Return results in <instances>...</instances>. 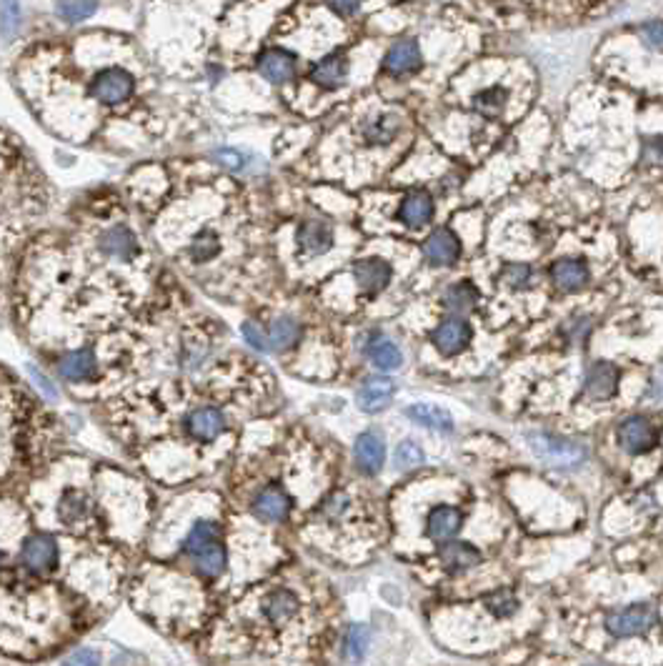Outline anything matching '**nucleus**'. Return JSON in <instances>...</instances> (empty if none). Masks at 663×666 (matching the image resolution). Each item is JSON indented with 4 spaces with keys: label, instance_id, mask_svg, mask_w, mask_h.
<instances>
[{
    "label": "nucleus",
    "instance_id": "72a5a7b5",
    "mask_svg": "<svg viewBox=\"0 0 663 666\" xmlns=\"http://www.w3.org/2000/svg\"><path fill=\"white\" fill-rule=\"evenodd\" d=\"M221 529H218V524H213V521H198V524L193 526V531L188 534V539H186V554L188 556H196L201 549H206L208 544H213V541H218L221 539V534H218Z\"/></svg>",
    "mask_w": 663,
    "mask_h": 666
},
{
    "label": "nucleus",
    "instance_id": "a19ab883",
    "mask_svg": "<svg viewBox=\"0 0 663 666\" xmlns=\"http://www.w3.org/2000/svg\"><path fill=\"white\" fill-rule=\"evenodd\" d=\"M528 281H531V266H526V263H511V266L503 268V283L516 288V291L523 288Z\"/></svg>",
    "mask_w": 663,
    "mask_h": 666
},
{
    "label": "nucleus",
    "instance_id": "20e7f679",
    "mask_svg": "<svg viewBox=\"0 0 663 666\" xmlns=\"http://www.w3.org/2000/svg\"><path fill=\"white\" fill-rule=\"evenodd\" d=\"M473 338V331H471V323L461 318V316H448V318H443L431 333V341L433 346L441 351L443 356H456L466 351V346L471 344Z\"/></svg>",
    "mask_w": 663,
    "mask_h": 666
},
{
    "label": "nucleus",
    "instance_id": "f03ea898",
    "mask_svg": "<svg viewBox=\"0 0 663 666\" xmlns=\"http://www.w3.org/2000/svg\"><path fill=\"white\" fill-rule=\"evenodd\" d=\"M653 621H656V614H653L651 606L631 604L606 616V629L613 636H638L646 634L653 626Z\"/></svg>",
    "mask_w": 663,
    "mask_h": 666
},
{
    "label": "nucleus",
    "instance_id": "393cba45",
    "mask_svg": "<svg viewBox=\"0 0 663 666\" xmlns=\"http://www.w3.org/2000/svg\"><path fill=\"white\" fill-rule=\"evenodd\" d=\"M441 564L453 571V574H461V571H468L473 566L481 564V554L478 549L471 544H463V541H453V544H443L441 551Z\"/></svg>",
    "mask_w": 663,
    "mask_h": 666
},
{
    "label": "nucleus",
    "instance_id": "4c0bfd02",
    "mask_svg": "<svg viewBox=\"0 0 663 666\" xmlns=\"http://www.w3.org/2000/svg\"><path fill=\"white\" fill-rule=\"evenodd\" d=\"M393 461H396V469H416V466H421L426 461V454H423V449L416 441H401L398 449H396V456H393Z\"/></svg>",
    "mask_w": 663,
    "mask_h": 666
},
{
    "label": "nucleus",
    "instance_id": "f8f14e48",
    "mask_svg": "<svg viewBox=\"0 0 663 666\" xmlns=\"http://www.w3.org/2000/svg\"><path fill=\"white\" fill-rule=\"evenodd\" d=\"M423 253H426V258L433 266H451L461 256V241H458V236L451 228H438V231H433L428 236V241L423 246Z\"/></svg>",
    "mask_w": 663,
    "mask_h": 666
},
{
    "label": "nucleus",
    "instance_id": "9d476101",
    "mask_svg": "<svg viewBox=\"0 0 663 666\" xmlns=\"http://www.w3.org/2000/svg\"><path fill=\"white\" fill-rule=\"evenodd\" d=\"M393 396H396V384L388 376H371L366 384L358 388L356 401L366 414H378L386 406H391Z\"/></svg>",
    "mask_w": 663,
    "mask_h": 666
},
{
    "label": "nucleus",
    "instance_id": "1a4fd4ad",
    "mask_svg": "<svg viewBox=\"0 0 663 666\" xmlns=\"http://www.w3.org/2000/svg\"><path fill=\"white\" fill-rule=\"evenodd\" d=\"M21 561L31 571H51L58 561V541L51 534H33L23 544Z\"/></svg>",
    "mask_w": 663,
    "mask_h": 666
},
{
    "label": "nucleus",
    "instance_id": "c9c22d12",
    "mask_svg": "<svg viewBox=\"0 0 663 666\" xmlns=\"http://www.w3.org/2000/svg\"><path fill=\"white\" fill-rule=\"evenodd\" d=\"M368 641H371V631L363 624H353L343 639V654L348 659H361L368 649Z\"/></svg>",
    "mask_w": 663,
    "mask_h": 666
},
{
    "label": "nucleus",
    "instance_id": "0eeeda50",
    "mask_svg": "<svg viewBox=\"0 0 663 666\" xmlns=\"http://www.w3.org/2000/svg\"><path fill=\"white\" fill-rule=\"evenodd\" d=\"M528 444L533 446V451L546 459V461H558L563 466H571L583 461V451L581 446L573 444V441H563V439H553V436L546 434H531L528 436Z\"/></svg>",
    "mask_w": 663,
    "mask_h": 666
},
{
    "label": "nucleus",
    "instance_id": "a211bd4d",
    "mask_svg": "<svg viewBox=\"0 0 663 666\" xmlns=\"http://www.w3.org/2000/svg\"><path fill=\"white\" fill-rule=\"evenodd\" d=\"M186 429L191 431V436H196L198 441H213L226 431V416L218 409H196L188 414L186 419Z\"/></svg>",
    "mask_w": 663,
    "mask_h": 666
},
{
    "label": "nucleus",
    "instance_id": "7ed1b4c3",
    "mask_svg": "<svg viewBox=\"0 0 663 666\" xmlns=\"http://www.w3.org/2000/svg\"><path fill=\"white\" fill-rule=\"evenodd\" d=\"M618 444L623 451L633 456L648 454L653 451V446L658 444V431L646 416H628L618 426Z\"/></svg>",
    "mask_w": 663,
    "mask_h": 666
},
{
    "label": "nucleus",
    "instance_id": "dca6fc26",
    "mask_svg": "<svg viewBox=\"0 0 663 666\" xmlns=\"http://www.w3.org/2000/svg\"><path fill=\"white\" fill-rule=\"evenodd\" d=\"M356 464L363 474H378L386 464V441L376 431H366L356 439Z\"/></svg>",
    "mask_w": 663,
    "mask_h": 666
},
{
    "label": "nucleus",
    "instance_id": "5701e85b",
    "mask_svg": "<svg viewBox=\"0 0 663 666\" xmlns=\"http://www.w3.org/2000/svg\"><path fill=\"white\" fill-rule=\"evenodd\" d=\"M103 253H108L113 258H118V261H128L136 256L138 251V238H136V233L131 228H126V226H116L111 231H105L101 236V241H98Z\"/></svg>",
    "mask_w": 663,
    "mask_h": 666
},
{
    "label": "nucleus",
    "instance_id": "f704fd0d",
    "mask_svg": "<svg viewBox=\"0 0 663 666\" xmlns=\"http://www.w3.org/2000/svg\"><path fill=\"white\" fill-rule=\"evenodd\" d=\"M98 11V0H61L58 15L68 23H81Z\"/></svg>",
    "mask_w": 663,
    "mask_h": 666
},
{
    "label": "nucleus",
    "instance_id": "39448f33",
    "mask_svg": "<svg viewBox=\"0 0 663 666\" xmlns=\"http://www.w3.org/2000/svg\"><path fill=\"white\" fill-rule=\"evenodd\" d=\"M258 73L268 83L283 86V83H291L298 73V58L288 53L286 48H268L258 56Z\"/></svg>",
    "mask_w": 663,
    "mask_h": 666
},
{
    "label": "nucleus",
    "instance_id": "58836bf2",
    "mask_svg": "<svg viewBox=\"0 0 663 666\" xmlns=\"http://www.w3.org/2000/svg\"><path fill=\"white\" fill-rule=\"evenodd\" d=\"M486 609L491 611L493 616H498V619H503V616H511L516 609H518V599L511 594V591H506V589H501V591H493V594L486 596Z\"/></svg>",
    "mask_w": 663,
    "mask_h": 666
},
{
    "label": "nucleus",
    "instance_id": "cd10ccee",
    "mask_svg": "<svg viewBox=\"0 0 663 666\" xmlns=\"http://www.w3.org/2000/svg\"><path fill=\"white\" fill-rule=\"evenodd\" d=\"M298 336H301V326H298L296 318H291V316L276 318V321L271 323V328H268L271 351H286V348H291V346L298 341Z\"/></svg>",
    "mask_w": 663,
    "mask_h": 666
},
{
    "label": "nucleus",
    "instance_id": "423d86ee",
    "mask_svg": "<svg viewBox=\"0 0 663 666\" xmlns=\"http://www.w3.org/2000/svg\"><path fill=\"white\" fill-rule=\"evenodd\" d=\"M291 496L281 486H266L261 494L253 499L251 511L266 524H281L291 514Z\"/></svg>",
    "mask_w": 663,
    "mask_h": 666
},
{
    "label": "nucleus",
    "instance_id": "09e8293b",
    "mask_svg": "<svg viewBox=\"0 0 663 666\" xmlns=\"http://www.w3.org/2000/svg\"><path fill=\"white\" fill-rule=\"evenodd\" d=\"M33 378H35V384H41L43 388H45V396H51V399H53V396H55V391H53V386L48 384V381H45V378H43V376L38 374V371H33Z\"/></svg>",
    "mask_w": 663,
    "mask_h": 666
},
{
    "label": "nucleus",
    "instance_id": "c03bdc74",
    "mask_svg": "<svg viewBox=\"0 0 663 666\" xmlns=\"http://www.w3.org/2000/svg\"><path fill=\"white\" fill-rule=\"evenodd\" d=\"M326 3H328V8H331L336 15H341V18H353L356 13L361 11L366 0H326Z\"/></svg>",
    "mask_w": 663,
    "mask_h": 666
},
{
    "label": "nucleus",
    "instance_id": "bb28decb",
    "mask_svg": "<svg viewBox=\"0 0 663 666\" xmlns=\"http://www.w3.org/2000/svg\"><path fill=\"white\" fill-rule=\"evenodd\" d=\"M368 358L381 371H393V368H398L403 364V356L398 351V346L393 344L391 338L381 336V333L371 338V344H368Z\"/></svg>",
    "mask_w": 663,
    "mask_h": 666
},
{
    "label": "nucleus",
    "instance_id": "6ab92c4d",
    "mask_svg": "<svg viewBox=\"0 0 663 666\" xmlns=\"http://www.w3.org/2000/svg\"><path fill=\"white\" fill-rule=\"evenodd\" d=\"M433 198L428 191H413L403 198L401 208H398V218L403 226L408 228H423L426 223L433 221Z\"/></svg>",
    "mask_w": 663,
    "mask_h": 666
},
{
    "label": "nucleus",
    "instance_id": "49530a36",
    "mask_svg": "<svg viewBox=\"0 0 663 666\" xmlns=\"http://www.w3.org/2000/svg\"><path fill=\"white\" fill-rule=\"evenodd\" d=\"M216 158H218L223 166L233 168V171H236V168H241V166H243V156L238 151H221L218 156H216Z\"/></svg>",
    "mask_w": 663,
    "mask_h": 666
},
{
    "label": "nucleus",
    "instance_id": "79ce46f5",
    "mask_svg": "<svg viewBox=\"0 0 663 666\" xmlns=\"http://www.w3.org/2000/svg\"><path fill=\"white\" fill-rule=\"evenodd\" d=\"M243 338L253 346L256 351H271V341H268V331H263L258 323L246 321L243 323Z\"/></svg>",
    "mask_w": 663,
    "mask_h": 666
},
{
    "label": "nucleus",
    "instance_id": "ddd939ff",
    "mask_svg": "<svg viewBox=\"0 0 663 666\" xmlns=\"http://www.w3.org/2000/svg\"><path fill=\"white\" fill-rule=\"evenodd\" d=\"M616 388H618V368L613 364H606V361L593 364L586 381H583V394L588 399H596V401L613 399Z\"/></svg>",
    "mask_w": 663,
    "mask_h": 666
},
{
    "label": "nucleus",
    "instance_id": "8fccbe9b",
    "mask_svg": "<svg viewBox=\"0 0 663 666\" xmlns=\"http://www.w3.org/2000/svg\"><path fill=\"white\" fill-rule=\"evenodd\" d=\"M3 561H5V556H3V554H0V566H3Z\"/></svg>",
    "mask_w": 663,
    "mask_h": 666
},
{
    "label": "nucleus",
    "instance_id": "9b49d317",
    "mask_svg": "<svg viewBox=\"0 0 663 666\" xmlns=\"http://www.w3.org/2000/svg\"><path fill=\"white\" fill-rule=\"evenodd\" d=\"M348 71H351L348 58L343 53H331V56H326L323 61L313 66L311 81L323 91H336V88H341L343 83L348 81Z\"/></svg>",
    "mask_w": 663,
    "mask_h": 666
},
{
    "label": "nucleus",
    "instance_id": "6e6552de",
    "mask_svg": "<svg viewBox=\"0 0 663 666\" xmlns=\"http://www.w3.org/2000/svg\"><path fill=\"white\" fill-rule=\"evenodd\" d=\"M423 66V53L421 45L413 41V38H403V41H396L386 53L383 58V68L386 73L391 76H411Z\"/></svg>",
    "mask_w": 663,
    "mask_h": 666
},
{
    "label": "nucleus",
    "instance_id": "a18cd8bd",
    "mask_svg": "<svg viewBox=\"0 0 663 666\" xmlns=\"http://www.w3.org/2000/svg\"><path fill=\"white\" fill-rule=\"evenodd\" d=\"M348 509V496L346 494H333L326 506H323V514L326 516H341Z\"/></svg>",
    "mask_w": 663,
    "mask_h": 666
},
{
    "label": "nucleus",
    "instance_id": "aec40b11",
    "mask_svg": "<svg viewBox=\"0 0 663 666\" xmlns=\"http://www.w3.org/2000/svg\"><path fill=\"white\" fill-rule=\"evenodd\" d=\"M95 354L88 351V348H81V351H71L65 354L58 361V374L65 378V381H73V384H83V381H91L95 376Z\"/></svg>",
    "mask_w": 663,
    "mask_h": 666
},
{
    "label": "nucleus",
    "instance_id": "f257e3e1",
    "mask_svg": "<svg viewBox=\"0 0 663 666\" xmlns=\"http://www.w3.org/2000/svg\"><path fill=\"white\" fill-rule=\"evenodd\" d=\"M136 91V78L126 68H105L91 81V96L103 106L126 103Z\"/></svg>",
    "mask_w": 663,
    "mask_h": 666
},
{
    "label": "nucleus",
    "instance_id": "37998d69",
    "mask_svg": "<svg viewBox=\"0 0 663 666\" xmlns=\"http://www.w3.org/2000/svg\"><path fill=\"white\" fill-rule=\"evenodd\" d=\"M643 161L651 166H663V136H651L643 141Z\"/></svg>",
    "mask_w": 663,
    "mask_h": 666
},
{
    "label": "nucleus",
    "instance_id": "f3484780",
    "mask_svg": "<svg viewBox=\"0 0 663 666\" xmlns=\"http://www.w3.org/2000/svg\"><path fill=\"white\" fill-rule=\"evenodd\" d=\"M461 526H463L461 509L441 504L436 506L431 514H428L426 531H428V536H431L433 541H451L453 536L461 531Z\"/></svg>",
    "mask_w": 663,
    "mask_h": 666
},
{
    "label": "nucleus",
    "instance_id": "7c9ffc66",
    "mask_svg": "<svg viewBox=\"0 0 663 666\" xmlns=\"http://www.w3.org/2000/svg\"><path fill=\"white\" fill-rule=\"evenodd\" d=\"M91 511L88 499L81 491H65L58 501V516H61L63 524H78Z\"/></svg>",
    "mask_w": 663,
    "mask_h": 666
},
{
    "label": "nucleus",
    "instance_id": "c85d7f7f",
    "mask_svg": "<svg viewBox=\"0 0 663 666\" xmlns=\"http://www.w3.org/2000/svg\"><path fill=\"white\" fill-rule=\"evenodd\" d=\"M506 103H508V91L503 86H493L473 96V108L486 118H498L506 111Z\"/></svg>",
    "mask_w": 663,
    "mask_h": 666
},
{
    "label": "nucleus",
    "instance_id": "2f4dec72",
    "mask_svg": "<svg viewBox=\"0 0 663 666\" xmlns=\"http://www.w3.org/2000/svg\"><path fill=\"white\" fill-rule=\"evenodd\" d=\"M193 559H196V566H198L206 576H218L223 569H226V561H228L221 539L213 541V544H208L206 549H201Z\"/></svg>",
    "mask_w": 663,
    "mask_h": 666
},
{
    "label": "nucleus",
    "instance_id": "4468645a",
    "mask_svg": "<svg viewBox=\"0 0 663 666\" xmlns=\"http://www.w3.org/2000/svg\"><path fill=\"white\" fill-rule=\"evenodd\" d=\"M353 276H356V283L358 288L366 293H378L383 291L388 283H391V263H386L383 258H363L353 266Z\"/></svg>",
    "mask_w": 663,
    "mask_h": 666
},
{
    "label": "nucleus",
    "instance_id": "412c9836",
    "mask_svg": "<svg viewBox=\"0 0 663 666\" xmlns=\"http://www.w3.org/2000/svg\"><path fill=\"white\" fill-rule=\"evenodd\" d=\"M551 278L561 291H581L588 283V263L583 258H561L553 263Z\"/></svg>",
    "mask_w": 663,
    "mask_h": 666
},
{
    "label": "nucleus",
    "instance_id": "c756f323",
    "mask_svg": "<svg viewBox=\"0 0 663 666\" xmlns=\"http://www.w3.org/2000/svg\"><path fill=\"white\" fill-rule=\"evenodd\" d=\"M478 303V291H476V286L471 281H458L453 283L451 288L446 291L443 296V306L448 308V311H471L473 306Z\"/></svg>",
    "mask_w": 663,
    "mask_h": 666
},
{
    "label": "nucleus",
    "instance_id": "2eb2a0df",
    "mask_svg": "<svg viewBox=\"0 0 663 666\" xmlns=\"http://www.w3.org/2000/svg\"><path fill=\"white\" fill-rule=\"evenodd\" d=\"M296 241L306 256H323L326 251H331L333 246V228L323 221H303L296 233Z\"/></svg>",
    "mask_w": 663,
    "mask_h": 666
},
{
    "label": "nucleus",
    "instance_id": "e433bc0d",
    "mask_svg": "<svg viewBox=\"0 0 663 666\" xmlns=\"http://www.w3.org/2000/svg\"><path fill=\"white\" fill-rule=\"evenodd\" d=\"M21 28V3L18 0H0V33L13 38Z\"/></svg>",
    "mask_w": 663,
    "mask_h": 666
},
{
    "label": "nucleus",
    "instance_id": "a878e982",
    "mask_svg": "<svg viewBox=\"0 0 663 666\" xmlns=\"http://www.w3.org/2000/svg\"><path fill=\"white\" fill-rule=\"evenodd\" d=\"M398 131H401V118L393 113H383V116L363 126V138L371 146H386L398 136Z\"/></svg>",
    "mask_w": 663,
    "mask_h": 666
},
{
    "label": "nucleus",
    "instance_id": "b1692460",
    "mask_svg": "<svg viewBox=\"0 0 663 666\" xmlns=\"http://www.w3.org/2000/svg\"><path fill=\"white\" fill-rule=\"evenodd\" d=\"M406 416L411 419L413 424L423 426V429H431V431H438V434H453L451 414L441 406L413 404L406 409Z\"/></svg>",
    "mask_w": 663,
    "mask_h": 666
},
{
    "label": "nucleus",
    "instance_id": "ea45409f",
    "mask_svg": "<svg viewBox=\"0 0 663 666\" xmlns=\"http://www.w3.org/2000/svg\"><path fill=\"white\" fill-rule=\"evenodd\" d=\"M641 41L646 43V48H651L656 53H663V21H648L638 28Z\"/></svg>",
    "mask_w": 663,
    "mask_h": 666
},
{
    "label": "nucleus",
    "instance_id": "473e14b6",
    "mask_svg": "<svg viewBox=\"0 0 663 666\" xmlns=\"http://www.w3.org/2000/svg\"><path fill=\"white\" fill-rule=\"evenodd\" d=\"M221 251V238H218V233L216 231H201L196 238L191 241L188 246V253H191L193 263H208L213 261L216 256Z\"/></svg>",
    "mask_w": 663,
    "mask_h": 666
},
{
    "label": "nucleus",
    "instance_id": "de8ad7c7",
    "mask_svg": "<svg viewBox=\"0 0 663 666\" xmlns=\"http://www.w3.org/2000/svg\"><path fill=\"white\" fill-rule=\"evenodd\" d=\"M98 661H101V656L95 651H83V654L71 656V664H98Z\"/></svg>",
    "mask_w": 663,
    "mask_h": 666
},
{
    "label": "nucleus",
    "instance_id": "4be33fe9",
    "mask_svg": "<svg viewBox=\"0 0 663 666\" xmlns=\"http://www.w3.org/2000/svg\"><path fill=\"white\" fill-rule=\"evenodd\" d=\"M298 606H301L298 604V596L293 594V591H288V589H276L263 601V616L273 626H283L298 614Z\"/></svg>",
    "mask_w": 663,
    "mask_h": 666
}]
</instances>
